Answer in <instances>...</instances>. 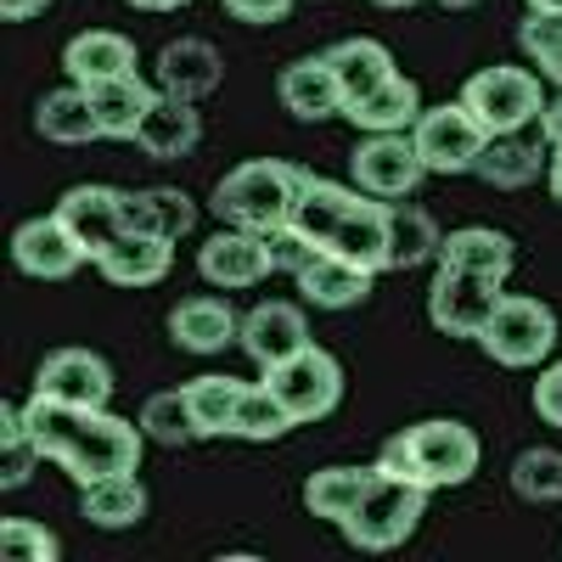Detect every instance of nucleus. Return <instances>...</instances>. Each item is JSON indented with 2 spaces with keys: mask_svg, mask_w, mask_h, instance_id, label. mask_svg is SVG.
<instances>
[{
  "mask_svg": "<svg viewBox=\"0 0 562 562\" xmlns=\"http://www.w3.org/2000/svg\"><path fill=\"white\" fill-rule=\"evenodd\" d=\"M198 140H203V113L198 102H186V97H169V90H158L147 119H140L135 130V147L158 158V164H175L186 153H198Z\"/></svg>",
  "mask_w": 562,
  "mask_h": 562,
  "instance_id": "nucleus-19",
  "label": "nucleus"
},
{
  "mask_svg": "<svg viewBox=\"0 0 562 562\" xmlns=\"http://www.w3.org/2000/svg\"><path fill=\"white\" fill-rule=\"evenodd\" d=\"M135 12H180V7H192V0H130Z\"/></svg>",
  "mask_w": 562,
  "mask_h": 562,
  "instance_id": "nucleus-48",
  "label": "nucleus"
},
{
  "mask_svg": "<svg viewBox=\"0 0 562 562\" xmlns=\"http://www.w3.org/2000/svg\"><path fill=\"white\" fill-rule=\"evenodd\" d=\"M265 383L276 389V400L288 405L293 422L304 428V422H321V416L338 411V400H344V366H338V355H326L321 344H310L293 360L270 366Z\"/></svg>",
  "mask_w": 562,
  "mask_h": 562,
  "instance_id": "nucleus-8",
  "label": "nucleus"
},
{
  "mask_svg": "<svg viewBox=\"0 0 562 562\" xmlns=\"http://www.w3.org/2000/svg\"><path fill=\"white\" fill-rule=\"evenodd\" d=\"M140 434H147L153 445H164V450L192 445V439H198V428H192V411H186V389L153 394L147 405H140Z\"/></svg>",
  "mask_w": 562,
  "mask_h": 562,
  "instance_id": "nucleus-38",
  "label": "nucleus"
},
{
  "mask_svg": "<svg viewBox=\"0 0 562 562\" xmlns=\"http://www.w3.org/2000/svg\"><path fill=\"white\" fill-rule=\"evenodd\" d=\"M158 90H169V97H186V102H203L220 90L225 79V63L209 40H169L158 52V68H153Z\"/></svg>",
  "mask_w": 562,
  "mask_h": 562,
  "instance_id": "nucleus-20",
  "label": "nucleus"
},
{
  "mask_svg": "<svg viewBox=\"0 0 562 562\" xmlns=\"http://www.w3.org/2000/svg\"><path fill=\"white\" fill-rule=\"evenodd\" d=\"M371 484H378V467H321L304 484V506H310V518H326L344 529Z\"/></svg>",
  "mask_w": 562,
  "mask_h": 562,
  "instance_id": "nucleus-26",
  "label": "nucleus"
},
{
  "mask_svg": "<svg viewBox=\"0 0 562 562\" xmlns=\"http://www.w3.org/2000/svg\"><path fill=\"white\" fill-rule=\"evenodd\" d=\"M512 490H518L524 501H535V506L562 501V450H546V445L524 450L518 461H512Z\"/></svg>",
  "mask_w": 562,
  "mask_h": 562,
  "instance_id": "nucleus-39",
  "label": "nucleus"
},
{
  "mask_svg": "<svg viewBox=\"0 0 562 562\" xmlns=\"http://www.w3.org/2000/svg\"><path fill=\"white\" fill-rule=\"evenodd\" d=\"M529 12H562V0H524Z\"/></svg>",
  "mask_w": 562,
  "mask_h": 562,
  "instance_id": "nucleus-49",
  "label": "nucleus"
},
{
  "mask_svg": "<svg viewBox=\"0 0 562 562\" xmlns=\"http://www.w3.org/2000/svg\"><path fill=\"white\" fill-rule=\"evenodd\" d=\"M293 281H299L304 304H315V310H355V304L371 299V281H378V270L360 265V259H344V254H333V248H315L310 265H304Z\"/></svg>",
  "mask_w": 562,
  "mask_h": 562,
  "instance_id": "nucleus-17",
  "label": "nucleus"
},
{
  "mask_svg": "<svg viewBox=\"0 0 562 562\" xmlns=\"http://www.w3.org/2000/svg\"><path fill=\"white\" fill-rule=\"evenodd\" d=\"M276 102L288 108L299 124H321V119H344V85H338V68L321 57H293L288 68L276 74Z\"/></svg>",
  "mask_w": 562,
  "mask_h": 562,
  "instance_id": "nucleus-14",
  "label": "nucleus"
},
{
  "mask_svg": "<svg viewBox=\"0 0 562 562\" xmlns=\"http://www.w3.org/2000/svg\"><path fill=\"white\" fill-rule=\"evenodd\" d=\"M344 119L360 130V135H389V130H411L416 119H422V90H416V79H405V74H394L383 90H371V97H360V102H349L344 108Z\"/></svg>",
  "mask_w": 562,
  "mask_h": 562,
  "instance_id": "nucleus-31",
  "label": "nucleus"
},
{
  "mask_svg": "<svg viewBox=\"0 0 562 562\" xmlns=\"http://www.w3.org/2000/svg\"><path fill=\"white\" fill-rule=\"evenodd\" d=\"M113 366L97 349H52L34 371V394L63 405H108L113 400Z\"/></svg>",
  "mask_w": 562,
  "mask_h": 562,
  "instance_id": "nucleus-12",
  "label": "nucleus"
},
{
  "mask_svg": "<svg viewBox=\"0 0 562 562\" xmlns=\"http://www.w3.org/2000/svg\"><path fill=\"white\" fill-rule=\"evenodd\" d=\"M355 186L383 203H405L422 180H428V164H422L411 130H389V135H360L349 153Z\"/></svg>",
  "mask_w": 562,
  "mask_h": 562,
  "instance_id": "nucleus-9",
  "label": "nucleus"
},
{
  "mask_svg": "<svg viewBox=\"0 0 562 562\" xmlns=\"http://www.w3.org/2000/svg\"><path fill=\"white\" fill-rule=\"evenodd\" d=\"M434 265L506 281L512 265H518V254H512V237H506V231H495V225H461V231H450V237L439 243V259H434Z\"/></svg>",
  "mask_w": 562,
  "mask_h": 562,
  "instance_id": "nucleus-25",
  "label": "nucleus"
},
{
  "mask_svg": "<svg viewBox=\"0 0 562 562\" xmlns=\"http://www.w3.org/2000/svg\"><path fill=\"white\" fill-rule=\"evenodd\" d=\"M23 411H29V434L40 456L63 467L79 490L119 473H140V445H147L140 422H124L108 405H63L45 394H29Z\"/></svg>",
  "mask_w": 562,
  "mask_h": 562,
  "instance_id": "nucleus-1",
  "label": "nucleus"
},
{
  "mask_svg": "<svg viewBox=\"0 0 562 562\" xmlns=\"http://www.w3.org/2000/svg\"><path fill=\"white\" fill-rule=\"evenodd\" d=\"M310 169L299 164H281V158H254V164H237L220 186H214V214L220 225H243V231H276L288 225L293 209H299V192H304Z\"/></svg>",
  "mask_w": 562,
  "mask_h": 562,
  "instance_id": "nucleus-3",
  "label": "nucleus"
},
{
  "mask_svg": "<svg viewBox=\"0 0 562 562\" xmlns=\"http://www.w3.org/2000/svg\"><path fill=\"white\" fill-rule=\"evenodd\" d=\"M439 243H445V231L434 225V214H428V209H405V203H394L389 270H416V265L439 259Z\"/></svg>",
  "mask_w": 562,
  "mask_h": 562,
  "instance_id": "nucleus-36",
  "label": "nucleus"
},
{
  "mask_svg": "<svg viewBox=\"0 0 562 562\" xmlns=\"http://www.w3.org/2000/svg\"><path fill=\"white\" fill-rule=\"evenodd\" d=\"M299 422L293 411L276 400L270 383H243V400H237V416H231V439H248V445H270L281 434H293Z\"/></svg>",
  "mask_w": 562,
  "mask_h": 562,
  "instance_id": "nucleus-34",
  "label": "nucleus"
},
{
  "mask_svg": "<svg viewBox=\"0 0 562 562\" xmlns=\"http://www.w3.org/2000/svg\"><path fill=\"white\" fill-rule=\"evenodd\" d=\"M535 411L546 428H562V360H551L540 371V383H535Z\"/></svg>",
  "mask_w": 562,
  "mask_h": 562,
  "instance_id": "nucleus-44",
  "label": "nucleus"
},
{
  "mask_svg": "<svg viewBox=\"0 0 562 562\" xmlns=\"http://www.w3.org/2000/svg\"><path fill=\"white\" fill-rule=\"evenodd\" d=\"M169 265H175V243H164V237H147V231H124V237L97 259V270L113 281V288H158V281L169 276Z\"/></svg>",
  "mask_w": 562,
  "mask_h": 562,
  "instance_id": "nucleus-22",
  "label": "nucleus"
},
{
  "mask_svg": "<svg viewBox=\"0 0 562 562\" xmlns=\"http://www.w3.org/2000/svg\"><path fill=\"white\" fill-rule=\"evenodd\" d=\"M501 299H506V281L439 265L434 288H428V321L445 338H484V326H490Z\"/></svg>",
  "mask_w": 562,
  "mask_h": 562,
  "instance_id": "nucleus-10",
  "label": "nucleus"
},
{
  "mask_svg": "<svg viewBox=\"0 0 562 562\" xmlns=\"http://www.w3.org/2000/svg\"><path fill=\"white\" fill-rule=\"evenodd\" d=\"M124 220L130 231H147V237L180 243L186 231L198 225V203L180 192V186H147V192H130L124 198Z\"/></svg>",
  "mask_w": 562,
  "mask_h": 562,
  "instance_id": "nucleus-28",
  "label": "nucleus"
},
{
  "mask_svg": "<svg viewBox=\"0 0 562 562\" xmlns=\"http://www.w3.org/2000/svg\"><path fill=\"white\" fill-rule=\"evenodd\" d=\"M479 344H484V355H490L495 366H506V371H535V366H546L551 349H557V310L540 304V299H529V293H506V299L495 304V315H490V326H484Z\"/></svg>",
  "mask_w": 562,
  "mask_h": 562,
  "instance_id": "nucleus-5",
  "label": "nucleus"
},
{
  "mask_svg": "<svg viewBox=\"0 0 562 562\" xmlns=\"http://www.w3.org/2000/svg\"><path fill=\"white\" fill-rule=\"evenodd\" d=\"M0 557L7 562H57L63 546H57L52 529L34 524V518H7L0 524Z\"/></svg>",
  "mask_w": 562,
  "mask_h": 562,
  "instance_id": "nucleus-41",
  "label": "nucleus"
},
{
  "mask_svg": "<svg viewBox=\"0 0 562 562\" xmlns=\"http://www.w3.org/2000/svg\"><path fill=\"white\" fill-rule=\"evenodd\" d=\"M546 186H551V198L562 203V147H551V164H546Z\"/></svg>",
  "mask_w": 562,
  "mask_h": 562,
  "instance_id": "nucleus-47",
  "label": "nucleus"
},
{
  "mask_svg": "<svg viewBox=\"0 0 562 562\" xmlns=\"http://www.w3.org/2000/svg\"><path fill=\"white\" fill-rule=\"evenodd\" d=\"M237 400H243V383L220 378V371H203V378L186 383V411H192L198 439H225L231 416H237Z\"/></svg>",
  "mask_w": 562,
  "mask_h": 562,
  "instance_id": "nucleus-33",
  "label": "nucleus"
},
{
  "mask_svg": "<svg viewBox=\"0 0 562 562\" xmlns=\"http://www.w3.org/2000/svg\"><path fill=\"white\" fill-rule=\"evenodd\" d=\"M484 461V445L479 434L456 416H428V422H411L405 434H394L383 450H378V467L405 484H422V490H461L467 479L479 473Z\"/></svg>",
  "mask_w": 562,
  "mask_h": 562,
  "instance_id": "nucleus-2",
  "label": "nucleus"
},
{
  "mask_svg": "<svg viewBox=\"0 0 562 562\" xmlns=\"http://www.w3.org/2000/svg\"><path fill=\"white\" fill-rule=\"evenodd\" d=\"M265 243H270V259H276V270H288V276H299L304 265H310V254H315V243L304 237V231L288 220V225H276V231H265Z\"/></svg>",
  "mask_w": 562,
  "mask_h": 562,
  "instance_id": "nucleus-42",
  "label": "nucleus"
},
{
  "mask_svg": "<svg viewBox=\"0 0 562 562\" xmlns=\"http://www.w3.org/2000/svg\"><path fill=\"white\" fill-rule=\"evenodd\" d=\"M428 495L422 484H405L394 473H383L378 467V484L366 490V501L355 506V518L344 524V540L360 546V551H394L416 535V524L428 518Z\"/></svg>",
  "mask_w": 562,
  "mask_h": 562,
  "instance_id": "nucleus-4",
  "label": "nucleus"
},
{
  "mask_svg": "<svg viewBox=\"0 0 562 562\" xmlns=\"http://www.w3.org/2000/svg\"><path fill=\"white\" fill-rule=\"evenodd\" d=\"M63 68H68L74 85L90 90V85H108V79L135 74L140 63H135V40H124L119 29H85V34H74L63 45Z\"/></svg>",
  "mask_w": 562,
  "mask_h": 562,
  "instance_id": "nucleus-21",
  "label": "nucleus"
},
{
  "mask_svg": "<svg viewBox=\"0 0 562 562\" xmlns=\"http://www.w3.org/2000/svg\"><path fill=\"white\" fill-rule=\"evenodd\" d=\"M445 12H467V7H479V0H439Z\"/></svg>",
  "mask_w": 562,
  "mask_h": 562,
  "instance_id": "nucleus-51",
  "label": "nucleus"
},
{
  "mask_svg": "<svg viewBox=\"0 0 562 562\" xmlns=\"http://www.w3.org/2000/svg\"><path fill=\"white\" fill-rule=\"evenodd\" d=\"M371 7H389V12H405V7H416V0H371Z\"/></svg>",
  "mask_w": 562,
  "mask_h": 562,
  "instance_id": "nucleus-50",
  "label": "nucleus"
},
{
  "mask_svg": "<svg viewBox=\"0 0 562 562\" xmlns=\"http://www.w3.org/2000/svg\"><path fill=\"white\" fill-rule=\"evenodd\" d=\"M389 231H394V203L360 192V203L349 209V220L338 225V237H333V254L360 259L371 270H389Z\"/></svg>",
  "mask_w": 562,
  "mask_h": 562,
  "instance_id": "nucleus-24",
  "label": "nucleus"
},
{
  "mask_svg": "<svg viewBox=\"0 0 562 562\" xmlns=\"http://www.w3.org/2000/svg\"><path fill=\"white\" fill-rule=\"evenodd\" d=\"M34 130L57 147H85V140H102L97 108H90V90L85 85H63V90H45L40 108H34Z\"/></svg>",
  "mask_w": 562,
  "mask_h": 562,
  "instance_id": "nucleus-23",
  "label": "nucleus"
},
{
  "mask_svg": "<svg viewBox=\"0 0 562 562\" xmlns=\"http://www.w3.org/2000/svg\"><path fill=\"white\" fill-rule=\"evenodd\" d=\"M473 175L484 186H501V192L529 186L540 175V140H524V130L518 135H490V147H484V158H479Z\"/></svg>",
  "mask_w": 562,
  "mask_h": 562,
  "instance_id": "nucleus-35",
  "label": "nucleus"
},
{
  "mask_svg": "<svg viewBox=\"0 0 562 562\" xmlns=\"http://www.w3.org/2000/svg\"><path fill=\"white\" fill-rule=\"evenodd\" d=\"M153 97H158V85H147L140 74L90 85V108H97V124H102L108 140H135V130H140V119H147Z\"/></svg>",
  "mask_w": 562,
  "mask_h": 562,
  "instance_id": "nucleus-30",
  "label": "nucleus"
},
{
  "mask_svg": "<svg viewBox=\"0 0 562 562\" xmlns=\"http://www.w3.org/2000/svg\"><path fill=\"white\" fill-rule=\"evenodd\" d=\"M12 259H18V270H23V276H34V281H68L79 265H90V254L74 243V231L57 220V209L18 225V237H12Z\"/></svg>",
  "mask_w": 562,
  "mask_h": 562,
  "instance_id": "nucleus-15",
  "label": "nucleus"
},
{
  "mask_svg": "<svg viewBox=\"0 0 562 562\" xmlns=\"http://www.w3.org/2000/svg\"><path fill=\"white\" fill-rule=\"evenodd\" d=\"M299 349H310V321H304L299 304L270 299V304H254V310L243 315V355H248L259 371L293 360Z\"/></svg>",
  "mask_w": 562,
  "mask_h": 562,
  "instance_id": "nucleus-16",
  "label": "nucleus"
},
{
  "mask_svg": "<svg viewBox=\"0 0 562 562\" xmlns=\"http://www.w3.org/2000/svg\"><path fill=\"white\" fill-rule=\"evenodd\" d=\"M355 203H360V186H338V180L310 175V180H304V192H299V209H293V225L304 231L315 248H333L338 225L349 220Z\"/></svg>",
  "mask_w": 562,
  "mask_h": 562,
  "instance_id": "nucleus-29",
  "label": "nucleus"
},
{
  "mask_svg": "<svg viewBox=\"0 0 562 562\" xmlns=\"http://www.w3.org/2000/svg\"><path fill=\"white\" fill-rule=\"evenodd\" d=\"M411 140H416L422 164H428V175H473L484 147H490V130L456 97L439 108H422V119L411 124Z\"/></svg>",
  "mask_w": 562,
  "mask_h": 562,
  "instance_id": "nucleus-7",
  "label": "nucleus"
},
{
  "mask_svg": "<svg viewBox=\"0 0 562 562\" xmlns=\"http://www.w3.org/2000/svg\"><path fill=\"white\" fill-rule=\"evenodd\" d=\"M326 63L338 68L344 102H360V97H371V90H383V85L400 74L389 45H383V40H366V34H355V40H338L333 52H326Z\"/></svg>",
  "mask_w": 562,
  "mask_h": 562,
  "instance_id": "nucleus-27",
  "label": "nucleus"
},
{
  "mask_svg": "<svg viewBox=\"0 0 562 562\" xmlns=\"http://www.w3.org/2000/svg\"><path fill=\"white\" fill-rule=\"evenodd\" d=\"M461 102L479 113V124H484L490 135H518V130L540 124V113H546L540 74H529V68H512V63L479 68L473 79L461 85Z\"/></svg>",
  "mask_w": 562,
  "mask_h": 562,
  "instance_id": "nucleus-6",
  "label": "nucleus"
},
{
  "mask_svg": "<svg viewBox=\"0 0 562 562\" xmlns=\"http://www.w3.org/2000/svg\"><path fill=\"white\" fill-rule=\"evenodd\" d=\"M45 7H52V0H0V18H7V23H29V18H40Z\"/></svg>",
  "mask_w": 562,
  "mask_h": 562,
  "instance_id": "nucleus-46",
  "label": "nucleus"
},
{
  "mask_svg": "<svg viewBox=\"0 0 562 562\" xmlns=\"http://www.w3.org/2000/svg\"><path fill=\"white\" fill-rule=\"evenodd\" d=\"M169 338L186 355H220L225 344H243V315L214 293H192L169 310Z\"/></svg>",
  "mask_w": 562,
  "mask_h": 562,
  "instance_id": "nucleus-18",
  "label": "nucleus"
},
{
  "mask_svg": "<svg viewBox=\"0 0 562 562\" xmlns=\"http://www.w3.org/2000/svg\"><path fill=\"white\" fill-rule=\"evenodd\" d=\"M79 518L97 524V529H135L140 518H147V490H140L135 473L85 484V490H79Z\"/></svg>",
  "mask_w": 562,
  "mask_h": 562,
  "instance_id": "nucleus-32",
  "label": "nucleus"
},
{
  "mask_svg": "<svg viewBox=\"0 0 562 562\" xmlns=\"http://www.w3.org/2000/svg\"><path fill=\"white\" fill-rule=\"evenodd\" d=\"M225 12L237 23H248V29H270V23L293 18V0H225Z\"/></svg>",
  "mask_w": 562,
  "mask_h": 562,
  "instance_id": "nucleus-43",
  "label": "nucleus"
},
{
  "mask_svg": "<svg viewBox=\"0 0 562 562\" xmlns=\"http://www.w3.org/2000/svg\"><path fill=\"white\" fill-rule=\"evenodd\" d=\"M540 140H546V147H562V97L546 102V113H540Z\"/></svg>",
  "mask_w": 562,
  "mask_h": 562,
  "instance_id": "nucleus-45",
  "label": "nucleus"
},
{
  "mask_svg": "<svg viewBox=\"0 0 562 562\" xmlns=\"http://www.w3.org/2000/svg\"><path fill=\"white\" fill-rule=\"evenodd\" d=\"M198 270L209 288H225V293H248L259 281L276 276V259H270V243L265 231H243V225H220L214 237L198 248Z\"/></svg>",
  "mask_w": 562,
  "mask_h": 562,
  "instance_id": "nucleus-11",
  "label": "nucleus"
},
{
  "mask_svg": "<svg viewBox=\"0 0 562 562\" xmlns=\"http://www.w3.org/2000/svg\"><path fill=\"white\" fill-rule=\"evenodd\" d=\"M124 198H130V192H119V186H74V192H63L57 220L74 231V243L90 254V265H97V259L124 237V231H130Z\"/></svg>",
  "mask_w": 562,
  "mask_h": 562,
  "instance_id": "nucleus-13",
  "label": "nucleus"
},
{
  "mask_svg": "<svg viewBox=\"0 0 562 562\" xmlns=\"http://www.w3.org/2000/svg\"><path fill=\"white\" fill-rule=\"evenodd\" d=\"M34 461H45V456L29 434V411H23V400H7L0 405V490H23Z\"/></svg>",
  "mask_w": 562,
  "mask_h": 562,
  "instance_id": "nucleus-37",
  "label": "nucleus"
},
{
  "mask_svg": "<svg viewBox=\"0 0 562 562\" xmlns=\"http://www.w3.org/2000/svg\"><path fill=\"white\" fill-rule=\"evenodd\" d=\"M518 40H524V57L540 68V79L562 85V12H529Z\"/></svg>",
  "mask_w": 562,
  "mask_h": 562,
  "instance_id": "nucleus-40",
  "label": "nucleus"
}]
</instances>
